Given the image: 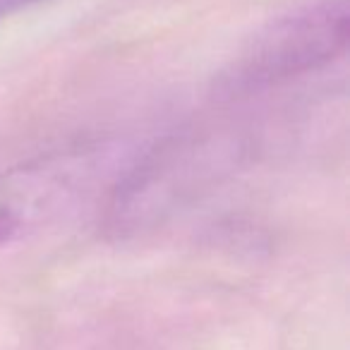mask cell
Here are the masks:
<instances>
[{"instance_id":"cell-1","label":"cell","mask_w":350,"mask_h":350,"mask_svg":"<svg viewBox=\"0 0 350 350\" xmlns=\"http://www.w3.org/2000/svg\"><path fill=\"white\" fill-rule=\"evenodd\" d=\"M348 0H314L271 20L219 77L224 96H245L334 63L348 46Z\"/></svg>"},{"instance_id":"cell-2","label":"cell","mask_w":350,"mask_h":350,"mask_svg":"<svg viewBox=\"0 0 350 350\" xmlns=\"http://www.w3.org/2000/svg\"><path fill=\"white\" fill-rule=\"evenodd\" d=\"M230 149L214 135L185 132L146 151L111 192L106 228L118 238L168 219L226 168Z\"/></svg>"},{"instance_id":"cell-3","label":"cell","mask_w":350,"mask_h":350,"mask_svg":"<svg viewBox=\"0 0 350 350\" xmlns=\"http://www.w3.org/2000/svg\"><path fill=\"white\" fill-rule=\"evenodd\" d=\"M98 165V149H75L0 170V245L65 214L94 183Z\"/></svg>"},{"instance_id":"cell-4","label":"cell","mask_w":350,"mask_h":350,"mask_svg":"<svg viewBox=\"0 0 350 350\" xmlns=\"http://www.w3.org/2000/svg\"><path fill=\"white\" fill-rule=\"evenodd\" d=\"M39 0H0V15H8V12H15L20 8L34 5Z\"/></svg>"}]
</instances>
